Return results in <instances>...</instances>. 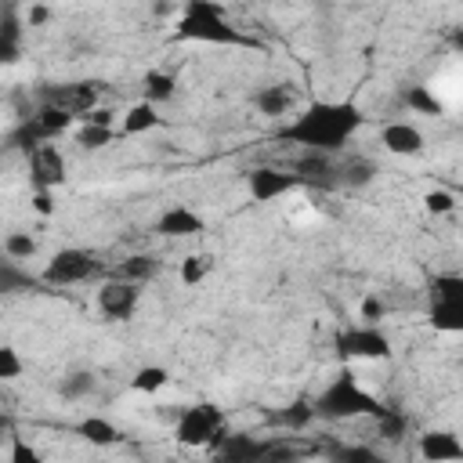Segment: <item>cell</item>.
Segmentation results:
<instances>
[{"label":"cell","instance_id":"obj_6","mask_svg":"<svg viewBox=\"0 0 463 463\" xmlns=\"http://www.w3.org/2000/svg\"><path fill=\"white\" fill-rule=\"evenodd\" d=\"M105 271H109V268H105L90 250L65 246V250H58V253L47 260L40 282H43V286H76V282L98 279V275H105Z\"/></svg>","mask_w":463,"mask_h":463},{"label":"cell","instance_id":"obj_11","mask_svg":"<svg viewBox=\"0 0 463 463\" xmlns=\"http://www.w3.org/2000/svg\"><path fill=\"white\" fill-rule=\"evenodd\" d=\"M137 300H141V286H134V282L105 279L98 289V311L112 322H127L137 311Z\"/></svg>","mask_w":463,"mask_h":463},{"label":"cell","instance_id":"obj_25","mask_svg":"<svg viewBox=\"0 0 463 463\" xmlns=\"http://www.w3.org/2000/svg\"><path fill=\"white\" fill-rule=\"evenodd\" d=\"M145 101L148 105H163V101H170L174 98V90H177V76L174 72H166V69H148L145 72Z\"/></svg>","mask_w":463,"mask_h":463},{"label":"cell","instance_id":"obj_33","mask_svg":"<svg viewBox=\"0 0 463 463\" xmlns=\"http://www.w3.org/2000/svg\"><path fill=\"white\" fill-rule=\"evenodd\" d=\"M116 141V127H80L76 130V145L80 148H87V152H98V148H105V145H112Z\"/></svg>","mask_w":463,"mask_h":463},{"label":"cell","instance_id":"obj_29","mask_svg":"<svg viewBox=\"0 0 463 463\" xmlns=\"http://www.w3.org/2000/svg\"><path fill=\"white\" fill-rule=\"evenodd\" d=\"M166 380H170V373H166L163 365H141V369L130 376V387H134L137 394H156V391L166 387Z\"/></svg>","mask_w":463,"mask_h":463},{"label":"cell","instance_id":"obj_3","mask_svg":"<svg viewBox=\"0 0 463 463\" xmlns=\"http://www.w3.org/2000/svg\"><path fill=\"white\" fill-rule=\"evenodd\" d=\"M311 409H315V420H318V416H322V420H358V416L376 420V416L387 412V405H380V402L354 380L351 369H344L336 380H329L326 391L311 402Z\"/></svg>","mask_w":463,"mask_h":463},{"label":"cell","instance_id":"obj_30","mask_svg":"<svg viewBox=\"0 0 463 463\" xmlns=\"http://www.w3.org/2000/svg\"><path fill=\"white\" fill-rule=\"evenodd\" d=\"M329 463H383V459H380V452L373 445L351 441V445H336L329 452Z\"/></svg>","mask_w":463,"mask_h":463},{"label":"cell","instance_id":"obj_16","mask_svg":"<svg viewBox=\"0 0 463 463\" xmlns=\"http://www.w3.org/2000/svg\"><path fill=\"white\" fill-rule=\"evenodd\" d=\"M380 145H383L391 156H420L423 145H427V137H423V130H420L416 123L394 119V123H387V127L380 130Z\"/></svg>","mask_w":463,"mask_h":463},{"label":"cell","instance_id":"obj_8","mask_svg":"<svg viewBox=\"0 0 463 463\" xmlns=\"http://www.w3.org/2000/svg\"><path fill=\"white\" fill-rule=\"evenodd\" d=\"M98 90H101V83H94V80H80V83H51V87H43L40 90V101L43 105H51V109H61V112H69V116H87L90 109H98Z\"/></svg>","mask_w":463,"mask_h":463},{"label":"cell","instance_id":"obj_2","mask_svg":"<svg viewBox=\"0 0 463 463\" xmlns=\"http://www.w3.org/2000/svg\"><path fill=\"white\" fill-rule=\"evenodd\" d=\"M177 40H199V43H217V47H260L257 36H246L228 22V11L213 0H188L177 14L174 25Z\"/></svg>","mask_w":463,"mask_h":463},{"label":"cell","instance_id":"obj_1","mask_svg":"<svg viewBox=\"0 0 463 463\" xmlns=\"http://www.w3.org/2000/svg\"><path fill=\"white\" fill-rule=\"evenodd\" d=\"M362 109L354 101H311L297 119H289L282 127V141L300 145L304 152H322V156H336L347 148V141L358 134L362 127Z\"/></svg>","mask_w":463,"mask_h":463},{"label":"cell","instance_id":"obj_19","mask_svg":"<svg viewBox=\"0 0 463 463\" xmlns=\"http://www.w3.org/2000/svg\"><path fill=\"white\" fill-rule=\"evenodd\" d=\"M373 177H376V163L369 156L351 152V156L336 159V188H365Z\"/></svg>","mask_w":463,"mask_h":463},{"label":"cell","instance_id":"obj_9","mask_svg":"<svg viewBox=\"0 0 463 463\" xmlns=\"http://www.w3.org/2000/svg\"><path fill=\"white\" fill-rule=\"evenodd\" d=\"M25 159H29V184H33V192H54L58 184H65L69 163H65V152L58 145H40Z\"/></svg>","mask_w":463,"mask_h":463},{"label":"cell","instance_id":"obj_24","mask_svg":"<svg viewBox=\"0 0 463 463\" xmlns=\"http://www.w3.org/2000/svg\"><path fill=\"white\" fill-rule=\"evenodd\" d=\"M156 127H163V116H159V109L156 105H148V101H137V105H130L127 112H123V134H148V130H156Z\"/></svg>","mask_w":463,"mask_h":463},{"label":"cell","instance_id":"obj_32","mask_svg":"<svg viewBox=\"0 0 463 463\" xmlns=\"http://www.w3.org/2000/svg\"><path fill=\"white\" fill-rule=\"evenodd\" d=\"M33 253H36V239H33L29 232H7V235H4V257H7V260H18V264H22V260H29Z\"/></svg>","mask_w":463,"mask_h":463},{"label":"cell","instance_id":"obj_38","mask_svg":"<svg viewBox=\"0 0 463 463\" xmlns=\"http://www.w3.org/2000/svg\"><path fill=\"white\" fill-rule=\"evenodd\" d=\"M7 463H47L40 456V449L33 441H25L22 434H11V449H7Z\"/></svg>","mask_w":463,"mask_h":463},{"label":"cell","instance_id":"obj_28","mask_svg":"<svg viewBox=\"0 0 463 463\" xmlns=\"http://www.w3.org/2000/svg\"><path fill=\"white\" fill-rule=\"evenodd\" d=\"M210 271H213V257H210V253H188V257L177 264V275H181L184 286H199Z\"/></svg>","mask_w":463,"mask_h":463},{"label":"cell","instance_id":"obj_34","mask_svg":"<svg viewBox=\"0 0 463 463\" xmlns=\"http://www.w3.org/2000/svg\"><path fill=\"white\" fill-rule=\"evenodd\" d=\"M94 391V376L90 373H69L61 383H58V394L65 398V402H80V398H87Z\"/></svg>","mask_w":463,"mask_h":463},{"label":"cell","instance_id":"obj_39","mask_svg":"<svg viewBox=\"0 0 463 463\" xmlns=\"http://www.w3.org/2000/svg\"><path fill=\"white\" fill-rule=\"evenodd\" d=\"M423 206H427V213L441 217V213H452V210H456V195H452L449 188H430V192L423 195Z\"/></svg>","mask_w":463,"mask_h":463},{"label":"cell","instance_id":"obj_22","mask_svg":"<svg viewBox=\"0 0 463 463\" xmlns=\"http://www.w3.org/2000/svg\"><path fill=\"white\" fill-rule=\"evenodd\" d=\"M22 58V18L18 11H4L0 18V65H14Z\"/></svg>","mask_w":463,"mask_h":463},{"label":"cell","instance_id":"obj_13","mask_svg":"<svg viewBox=\"0 0 463 463\" xmlns=\"http://www.w3.org/2000/svg\"><path fill=\"white\" fill-rule=\"evenodd\" d=\"M264 445H268V438H257V434H246V430H235V434L224 430L221 441L210 452H213V463H257Z\"/></svg>","mask_w":463,"mask_h":463},{"label":"cell","instance_id":"obj_21","mask_svg":"<svg viewBox=\"0 0 463 463\" xmlns=\"http://www.w3.org/2000/svg\"><path fill=\"white\" fill-rule=\"evenodd\" d=\"M40 275H33L29 268H22L18 260H0V297L7 293H29V289H40Z\"/></svg>","mask_w":463,"mask_h":463},{"label":"cell","instance_id":"obj_15","mask_svg":"<svg viewBox=\"0 0 463 463\" xmlns=\"http://www.w3.org/2000/svg\"><path fill=\"white\" fill-rule=\"evenodd\" d=\"M156 232L166 235V239H188V235H203V232H206V221H203V213H195L192 206L177 203V206H170V210L159 213Z\"/></svg>","mask_w":463,"mask_h":463},{"label":"cell","instance_id":"obj_26","mask_svg":"<svg viewBox=\"0 0 463 463\" xmlns=\"http://www.w3.org/2000/svg\"><path fill=\"white\" fill-rule=\"evenodd\" d=\"M430 326L438 333H463V304H456V300H430Z\"/></svg>","mask_w":463,"mask_h":463},{"label":"cell","instance_id":"obj_23","mask_svg":"<svg viewBox=\"0 0 463 463\" xmlns=\"http://www.w3.org/2000/svg\"><path fill=\"white\" fill-rule=\"evenodd\" d=\"M402 101H405V109H412V112H420V116H441L445 112V101L434 94V87H427V83H412V87H405L402 90Z\"/></svg>","mask_w":463,"mask_h":463},{"label":"cell","instance_id":"obj_42","mask_svg":"<svg viewBox=\"0 0 463 463\" xmlns=\"http://www.w3.org/2000/svg\"><path fill=\"white\" fill-rule=\"evenodd\" d=\"M33 210H36L40 217H51V213H54V195H51V192H33Z\"/></svg>","mask_w":463,"mask_h":463},{"label":"cell","instance_id":"obj_35","mask_svg":"<svg viewBox=\"0 0 463 463\" xmlns=\"http://www.w3.org/2000/svg\"><path fill=\"white\" fill-rule=\"evenodd\" d=\"M311 420H315L311 402H293V405H286V409L279 412V423H286L289 430H304Z\"/></svg>","mask_w":463,"mask_h":463},{"label":"cell","instance_id":"obj_37","mask_svg":"<svg viewBox=\"0 0 463 463\" xmlns=\"http://www.w3.org/2000/svg\"><path fill=\"white\" fill-rule=\"evenodd\" d=\"M25 373V362H22V354L11 347V344H0V383H11V380H18Z\"/></svg>","mask_w":463,"mask_h":463},{"label":"cell","instance_id":"obj_41","mask_svg":"<svg viewBox=\"0 0 463 463\" xmlns=\"http://www.w3.org/2000/svg\"><path fill=\"white\" fill-rule=\"evenodd\" d=\"M112 116H116L112 109H101V105H98V109H90V112L80 116V119H83L87 127H112Z\"/></svg>","mask_w":463,"mask_h":463},{"label":"cell","instance_id":"obj_20","mask_svg":"<svg viewBox=\"0 0 463 463\" xmlns=\"http://www.w3.org/2000/svg\"><path fill=\"white\" fill-rule=\"evenodd\" d=\"M76 434H80L87 445H98V449H112V445L123 441V430H119L109 416H83L80 427H76Z\"/></svg>","mask_w":463,"mask_h":463},{"label":"cell","instance_id":"obj_4","mask_svg":"<svg viewBox=\"0 0 463 463\" xmlns=\"http://www.w3.org/2000/svg\"><path fill=\"white\" fill-rule=\"evenodd\" d=\"M224 434V412L213 402L184 405L174 420V441L184 449H213Z\"/></svg>","mask_w":463,"mask_h":463},{"label":"cell","instance_id":"obj_44","mask_svg":"<svg viewBox=\"0 0 463 463\" xmlns=\"http://www.w3.org/2000/svg\"><path fill=\"white\" fill-rule=\"evenodd\" d=\"M4 434H14V420H11L7 412H0V438H4Z\"/></svg>","mask_w":463,"mask_h":463},{"label":"cell","instance_id":"obj_36","mask_svg":"<svg viewBox=\"0 0 463 463\" xmlns=\"http://www.w3.org/2000/svg\"><path fill=\"white\" fill-rule=\"evenodd\" d=\"M376 434H380L383 441H398V438L405 434V416H402L398 409H391V405H387V412H383V416H376Z\"/></svg>","mask_w":463,"mask_h":463},{"label":"cell","instance_id":"obj_5","mask_svg":"<svg viewBox=\"0 0 463 463\" xmlns=\"http://www.w3.org/2000/svg\"><path fill=\"white\" fill-rule=\"evenodd\" d=\"M76 123V116L61 112V109H51V105H40L33 116H25L14 130H11V145H18L25 156L40 145H51L54 137H61L69 127Z\"/></svg>","mask_w":463,"mask_h":463},{"label":"cell","instance_id":"obj_31","mask_svg":"<svg viewBox=\"0 0 463 463\" xmlns=\"http://www.w3.org/2000/svg\"><path fill=\"white\" fill-rule=\"evenodd\" d=\"M430 300H456V304H463V275H456V271L434 275V282H430Z\"/></svg>","mask_w":463,"mask_h":463},{"label":"cell","instance_id":"obj_43","mask_svg":"<svg viewBox=\"0 0 463 463\" xmlns=\"http://www.w3.org/2000/svg\"><path fill=\"white\" fill-rule=\"evenodd\" d=\"M47 18H51L47 7H29V11H25V22H29V25H43Z\"/></svg>","mask_w":463,"mask_h":463},{"label":"cell","instance_id":"obj_18","mask_svg":"<svg viewBox=\"0 0 463 463\" xmlns=\"http://www.w3.org/2000/svg\"><path fill=\"white\" fill-rule=\"evenodd\" d=\"M159 257L156 253H130V257H123L112 271H109V279H119V282H134V286H145V282H152L156 275H159Z\"/></svg>","mask_w":463,"mask_h":463},{"label":"cell","instance_id":"obj_7","mask_svg":"<svg viewBox=\"0 0 463 463\" xmlns=\"http://www.w3.org/2000/svg\"><path fill=\"white\" fill-rule=\"evenodd\" d=\"M336 354L344 362H354V358L383 362V358L394 354V347H391V336L380 326H351V329L336 333Z\"/></svg>","mask_w":463,"mask_h":463},{"label":"cell","instance_id":"obj_27","mask_svg":"<svg viewBox=\"0 0 463 463\" xmlns=\"http://www.w3.org/2000/svg\"><path fill=\"white\" fill-rule=\"evenodd\" d=\"M300 459H304V449L297 441H289V438H268V445H264V452H260L257 463H300Z\"/></svg>","mask_w":463,"mask_h":463},{"label":"cell","instance_id":"obj_14","mask_svg":"<svg viewBox=\"0 0 463 463\" xmlns=\"http://www.w3.org/2000/svg\"><path fill=\"white\" fill-rule=\"evenodd\" d=\"M423 463H459L463 459V441L456 438V430H423L416 441Z\"/></svg>","mask_w":463,"mask_h":463},{"label":"cell","instance_id":"obj_40","mask_svg":"<svg viewBox=\"0 0 463 463\" xmlns=\"http://www.w3.org/2000/svg\"><path fill=\"white\" fill-rule=\"evenodd\" d=\"M387 315V304L376 297V293H369L365 300H362V307H358V318H362V326H380V318Z\"/></svg>","mask_w":463,"mask_h":463},{"label":"cell","instance_id":"obj_10","mask_svg":"<svg viewBox=\"0 0 463 463\" xmlns=\"http://www.w3.org/2000/svg\"><path fill=\"white\" fill-rule=\"evenodd\" d=\"M246 188H250V195H253L257 203H275V199H282V195H289V192H297V188H304V184H300V177L289 174V170L257 166V170L246 174Z\"/></svg>","mask_w":463,"mask_h":463},{"label":"cell","instance_id":"obj_17","mask_svg":"<svg viewBox=\"0 0 463 463\" xmlns=\"http://www.w3.org/2000/svg\"><path fill=\"white\" fill-rule=\"evenodd\" d=\"M253 105L260 109V116L279 119V116H289L297 109V90H293V83H268L253 94Z\"/></svg>","mask_w":463,"mask_h":463},{"label":"cell","instance_id":"obj_12","mask_svg":"<svg viewBox=\"0 0 463 463\" xmlns=\"http://www.w3.org/2000/svg\"><path fill=\"white\" fill-rule=\"evenodd\" d=\"M289 174H297V177H300V184H311V188H326V192H333V188H336V156L300 152V156L289 163Z\"/></svg>","mask_w":463,"mask_h":463}]
</instances>
